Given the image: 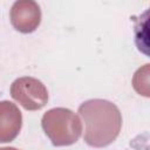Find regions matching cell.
Wrapping results in <instances>:
<instances>
[{
	"label": "cell",
	"mask_w": 150,
	"mask_h": 150,
	"mask_svg": "<svg viewBox=\"0 0 150 150\" xmlns=\"http://www.w3.org/2000/svg\"><path fill=\"white\" fill-rule=\"evenodd\" d=\"M11 96L26 110H40L48 102V90L38 79L23 76L11 86Z\"/></svg>",
	"instance_id": "obj_3"
},
{
	"label": "cell",
	"mask_w": 150,
	"mask_h": 150,
	"mask_svg": "<svg viewBox=\"0 0 150 150\" xmlns=\"http://www.w3.org/2000/svg\"><path fill=\"white\" fill-rule=\"evenodd\" d=\"M22 115L9 101H0V143L12 142L21 130Z\"/></svg>",
	"instance_id": "obj_5"
},
{
	"label": "cell",
	"mask_w": 150,
	"mask_h": 150,
	"mask_svg": "<svg viewBox=\"0 0 150 150\" xmlns=\"http://www.w3.org/2000/svg\"><path fill=\"white\" fill-rule=\"evenodd\" d=\"M45 134L55 146H67L76 143L82 134L79 116L67 108H53L46 111L41 120Z\"/></svg>",
	"instance_id": "obj_2"
},
{
	"label": "cell",
	"mask_w": 150,
	"mask_h": 150,
	"mask_svg": "<svg viewBox=\"0 0 150 150\" xmlns=\"http://www.w3.org/2000/svg\"><path fill=\"white\" fill-rule=\"evenodd\" d=\"M0 150H19V149L13 148V146H5V148H0Z\"/></svg>",
	"instance_id": "obj_6"
},
{
	"label": "cell",
	"mask_w": 150,
	"mask_h": 150,
	"mask_svg": "<svg viewBox=\"0 0 150 150\" xmlns=\"http://www.w3.org/2000/svg\"><path fill=\"white\" fill-rule=\"evenodd\" d=\"M79 114L86 125L84 142L89 146H108L120 135L122 115L115 103L102 98L88 100L79 107Z\"/></svg>",
	"instance_id": "obj_1"
},
{
	"label": "cell",
	"mask_w": 150,
	"mask_h": 150,
	"mask_svg": "<svg viewBox=\"0 0 150 150\" xmlns=\"http://www.w3.org/2000/svg\"><path fill=\"white\" fill-rule=\"evenodd\" d=\"M12 26L20 33L34 32L41 22V9L38 2L32 0L15 1L9 12Z\"/></svg>",
	"instance_id": "obj_4"
}]
</instances>
